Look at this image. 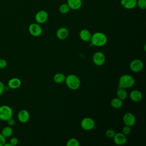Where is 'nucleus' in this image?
<instances>
[{
  "mask_svg": "<svg viewBox=\"0 0 146 146\" xmlns=\"http://www.w3.org/2000/svg\"><path fill=\"white\" fill-rule=\"evenodd\" d=\"M91 44L96 47H102L107 42V37L102 32H96L91 35L90 39Z\"/></svg>",
  "mask_w": 146,
  "mask_h": 146,
  "instance_id": "obj_1",
  "label": "nucleus"
},
{
  "mask_svg": "<svg viewBox=\"0 0 146 146\" xmlns=\"http://www.w3.org/2000/svg\"><path fill=\"white\" fill-rule=\"evenodd\" d=\"M64 81L67 86L71 90H77L80 86V80L79 78L74 74H70L66 76Z\"/></svg>",
  "mask_w": 146,
  "mask_h": 146,
  "instance_id": "obj_2",
  "label": "nucleus"
},
{
  "mask_svg": "<svg viewBox=\"0 0 146 146\" xmlns=\"http://www.w3.org/2000/svg\"><path fill=\"white\" fill-rule=\"evenodd\" d=\"M135 83L134 78L128 74H124L120 76L119 80V87L123 88H129L132 87Z\"/></svg>",
  "mask_w": 146,
  "mask_h": 146,
  "instance_id": "obj_3",
  "label": "nucleus"
},
{
  "mask_svg": "<svg viewBox=\"0 0 146 146\" xmlns=\"http://www.w3.org/2000/svg\"><path fill=\"white\" fill-rule=\"evenodd\" d=\"M13 112L10 107L7 105L0 106V120L7 121L13 117Z\"/></svg>",
  "mask_w": 146,
  "mask_h": 146,
  "instance_id": "obj_4",
  "label": "nucleus"
},
{
  "mask_svg": "<svg viewBox=\"0 0 146 146\" xmlns=\"http://www.w3.org/2000/svg\"><path fill=\"white\" fill-rule=\"evenodd\" d=\"M80 126L82 129L86 131L93 129L95 127V123L93 119L87 117L83 118L80 122Z\"/></svg>",
  "mask_w": 146,
  "mask_h": 146,
  "instance_id": "obj_5",
  "label": "nucleus"
},
{
  "mask_svg": "<svg viewBox=\"0 0 146 146\" xmlns=\"http://www.w3.org/2000/svg\"><path fill=\"white\" fill-rule=\"evenodd\" d=\"M92 60L96 66H101L103 65L106 62V56L102 52L98 51L94 54Z\"/></svg>",
  "mask_w": 146,
  "mask_h": 146,
  "instance_id": "obj_6",
  "label": "nucleus"
},
{
  "mask_svg": "<svg viewBox=\"0 0 146 146\" xmlns=\"http://www.w3.org/2000/svg\"><path fill=\"white\" fill-rule=\"evenodd\" d=\"M29 31L33 36H39L42 33V28L38 23H33L29 25Z\"/></svg>",
  "mask_w": 146,
  "mask_h": 146,
  "instance_id": "obj_7",
  "label": "nucleus"
},
{
  "mask_svg": "<svg viewBox=\"0 0 146 146\" xmlns=\"http://www.w3.org/2000/svg\"><path fill=\"white\" fill-rule=\"evenodd\" d=\"M144 67L143 62L139 59H135L131 61L129 64L130 70L134 72H139L141 71Z\"/></svg>",
  "mask_w": 146,
  "mask_h": 146,
  "instance_id": "obj_8",
  "label": "nucleus"
},
{
  "mask_svg": "<svg viewBox=\"0 0 146 146\" xmlns=\"http://www.w3.org/2000/svg\"><path fill=\"white\" fill-rule=\"evenodd\" d=\"M48 18V14L46 10H41L38 11L35 15V20L36 23L42 24L45 23Z\"/></svg>",
  "mask_w": 146,
  "mask_h": 146,
  "instance_id": "obj_9",
  "label": "nucleus"
},
{
  "mask_svg": "<svg viewBox=\"0 0 146 146\" xmlns=\"http://www.w3.org/2000/svg\"><path fill=\"white\" fill-rule=\"evenodd\" d=\"M123 121L125 125L131 127L136 123V117L132 113L127 112L123 117Z\"/></svg>",
  "mask_w": 146,
  "mask_h": 146,
  "instance_id": "obj_10",
  "label": "nucleus"
},
{
  "mask_svg": "<svg viewBox=\"0 0 146 146\" xmlns=\"http://www.w3.org/2000/svg\"><path fill=\"white\" fill-rule=\"evenodd\" d=\"M114 143L118 145H123L125 144L127 141V137L126 135H124L122 132L120 133H116L113 138Z\"/></svg>",
  "mask_w": 146,
  "mask_h": 146,
  "instance_id": "obj_11",
  "label": "nucleus"
},
{
  "mask_svg": "<svg viewBox=\"0 0 146 146\" xmlns=\"http://www.w3.org/2000/svg\"><path fill=\"white\" fill-rule=\"evenodd\" d=\"M18 119L22 123H25L27 122L30 119V114L26 110H21L19 111L18 113Z\"/></svg>",
  "mask_w": 146,
  "mask_h": 146,
  "instance_id": "obj_12",
  "label": "nucleus"
},
{
  "mask_svg": "<svg viewBox=\"0 0 146 146\" xmlns=\"http://www.w3.org/2000/svg\"><path fill=\"white\" fill-rule=\"evenodd\" d=\"M136 1L137 0H120V4L123 8L131 10L136 7Z\"/></svg>",
  "mask_w": 146,
  "mask_h": 146,
  "instance_id": "obj_13",
  "label": "nucleus"
},
{
  "mask_svg": "<svg viewBox=\"0 0 146 146\" xmlns=\"http://www.w3.org/2000/svg\"><path fill=\"white\" fill-rule=\"evenodd\" d=\"M67 4L68 5L70 9L77 10L82 6V0H67Z\"/></svg>",
  "mask_w": 146,
  "mask_h": 146,
  "instance_id": "obj_14",
  "label": "nucleus"
},
{
  "mask_svg": "<svg viewBox=\"0 0 146 146\" xmlns=\"http://www.w3.org/2000/svg\"><path fill=\"white\" fill-rule=\"evenodd\" d=\"M69 35V31L68 30L66 27H60L58 29L56 33V37L61 40H63L66 39Z\"/></svg>",
  "mask_w": 146,
  "mask_h": 146,
  "instance_id": "obj_15",
  "label": "nucleus"
},
{
  "mask_svg": "<svg viewBox=\"0 0 146 146\" xmlns=\"http://www.w3.org/2000/svg\"><path fill=\"white\" fill-rule=\"evenodd\" d=\"M129 98L132 101L135 102H139L142 100L143 94L140 91L133 90L130 92Z\"/></svg>",
  "mask_w": 146,
  "mask_h": 146,
  "instance_id": "obj_16",
  "label": "nucleus"
},
{
  "mask_svg": "<svg viewBox=\"0 0 146 146\" xmlns=\"http://www.w3.org/2000/svg\"><path fill=\"white\" fill-rule=\"evenodd\" d=\"M21 85V81L17 78H13L8 82V87L11 89L18 88Z\"/></svg>",
  "mask_w": 146,
  "mask_h": 146,
  "instance_id": "obj_17",
  "label": "nucleus"
},
{
  "mask_svg": "<svg viewBox=\"0 0 146 146\" xmlns=\"http://www.w3.org/2000/svg\"><path fill=\"white\" fill-rule=\"evenodd\" d=\"M79 37L84 42H90L91 38V34L87 29H82L79 33Z\"/></svg>",
  "mask_w": 146,
  "mask_h": 146,
  "instance_id": "obj_18",
  "label": "nucleus"
},
{
  "mask_svg": "<svg viewBox=\"0 0 146 146\" xmlns=\"http://www.w3.org/2000/svg\"><path fill=\"white\" fill-rule=\"evenodd\" d=\"M13 132V130L10 126H6L2 128L1 133L6 139L11 136Z\"/></svg>",
  "mask_w": 146,
  "mask_h": 146,
  "instance_id": "obj_19",
  "label": "nucleus"
},
{
  "mask_svg": "<svg viewBox=\"0 0 146 146\" xmlns=\"http://www.w3.org/2000/svg\"><path fill=\"white\" fill-rule=\"evenodd\" d=\"M116 95L118 98L123 100L127 98L128 94L125 88L119 87L116 91Z\"/></svg>",
  "mask_w": 146,
  "mask_h": 146,
  "instance_id": "obj_20",
  "label": "nucleus"
},
{
  "mask_svg": "<svg viewBox=\"0 0 146 146\" xmlns=\"http://www.w3.org/2000/svg\"><path fill=\"white\" fill-rule=\"evenodd\" d=\"M111 105L113 108L119 109L123 106V100L117 97L113 98L111 101Z\"/></svg>",
  "mask_w": 146,
  "mask_h": 146,
  "instance_id": "obj_21",
  "label": "nucleus"
},
{
  "mask_svg": "<svg viewBox=\"0 0 146 146\" xmlns=\"http://www.w3.org/2000/svg\"><path fill=\"white\" fill-rule=\"evenodd\" d=\"M65 79H66L65 75L61 72H58L55 74L53 77L54 81L56 83H63L65 80Z\"/></svg>",
  "mask_w": 146,
  "mask_h": 146,
  "instance_id": "obj_22",
  "label": "nucleus"
},
{
  "mask_svg": "<svg viewBox=\"0 0 146 146\" xmlns=\"http://www.w3.org/2000/svg\"><path fill=\"white\" fill-rule=\"evenodd\" d=\"M70 10V8L69 7L68 5L66 3H62L60 5L59 7V11L61 14H65L68 13Z\"/></svg>",
  "mask_w": 146,
  "mask_h": 146,
  "instance_id": "obj_23",
  "label": "nucleus"
},
{
  "mask_svg": "<svg viewBox=\"0 0 146 146\" xmlns=\"http://www.w3.org/2000/svg\"><path fill=\"white\" fill-rule=\"evenodd\" d=\"M79 141L75 138L70 139L66 143L67 146H79Z\"/></svg>",
  "mask_w": 146,
  "mask_h": 146,
  "instance_id": "obj_24",
  "label": "nucleus"
},
{
  "mask_svg": "<svg viewBox=\"0 0 146 146\" xmlns=\"http://www.w3.org/2000/svg\"><path fill=\"white\" fill-rule=\"evenodd\" d=\"M136 6L141 10L146 9V0H137Z\"/></svg>",
  "mask_w": 146,
  "mask_h": 146,
  "instance_id": "obj_25",
  "label": "nucleus"
},
{
  "mask_svg": "<svg viewBox=\"0 0 146 146\" xmlns=\"http://www.w3.org/2000/svg\"><path fill=\"white\" fill-rule=\"evenodd\" d=\"M115 134H116V132L113 129H108L105 132V135L106 137L109 139H113Z\"/></svg>",
  "mask_w": 146,
  "mask_h": 146,
  "instance_id": "obj_26",
  "label": "nucleus"
},
{
  "mask_svg": "<svg viewBox=\"0 0 146 146\" xmlns=\"http://www.w3.org/2000/svg\"><path fill=\"white\" fill-rule=\"evenodd\" d=\"M131 131V127H129L128 125H125L123 128L122 129V133L125 135H128Z\"/></svg>",
  "mask_w": 146,
  "mask_h": 146,
  "instance_id": "obj_27",
  "label": "nucleus"
},
{
  "mask_svg": "<svg viewBox=\"0 0 146 146\" xmlns=\"http://www.w3.org/2000/svg\"><path fill=\"white\" fill-rule=\"evenodd\" d=\"M10 143L11 144L12 146L17 145L18 144V139L15 137H11L10 140Z\"/></svg>",
  "mask_w": 146,
  "mask_h": 146,
  "instance_id": "obj_28",
  "label": "nucleus"
},
{
  "mask_svg": "<svg viewBox=\"0 0 146 146\" xmlns=\"http://www.w3.org/2000/svg\"><path fill=\"white\" fill-rule=\"evenodd\" d=\"M7 66V62L4 59H0V69H3Z\"/></svg>",
  "mask_w": 146,
  "mask_h": 146,
  "instance_id": "obj_29",
  "label": "nucleus"
},
{
  "mask_svg": "<svg viewBox=\"0 0 146 146\" xmlns=\"http://www.w3.org/2000/svg\"><path fill=\"white\" fill-rule=\"evenodd\" d=\"M5 143L6 138L1 133H0V146H3Z\"/></svg>",
  "mask_w": 146,
  "mask_h": 146,
  "instance_id": "obj_30",
  "label": "nucleus"
},
{
  "mask_svg": "<svg viewBox=\"0 0 146 146\" xmlns=\"http://www.w3.org/2000/svg\"><path fill=\"white\" fill-rule=\"evenodd\" d=\"M7 122V124H9V126H13V125H14V124H15V120L14 119H13L12 117L11 118H10V119H9L8 120H7L6 121Z\"/></svg>",
  "mask_w": 146,
  "mask_h": 146,
  "instance_id": "obj_31",
  "label": "nucleus"
},
{
  "mask_svg": "<svg viewBox=\"0 0 146 146\" xmlns=\"http://www.w3.org/2000/svg\"><path fill=\"white\" fill-rule=\"evenodd\" d=\"M5 91V86L3 84V83L0 81V96Z\"/></svg>",
  "mask_w": 146,
  "mask_h": 146,
  "instance_id": "obj_32",
  "label": "nucleus"
},
{
  "mask_svg": "<svg viewBox=\"0 0 146 146\" xmlns=\"http://www.w3.org/2000/svg\"><path fill=\"white\" fill-rule=\"evenodd\" d=\"M3 146H12L11 144L9 143H5V144L3 145Z\"/></svg>",
  "mask_w": 146,
  "mask_h": 146,
  "instance_id": "obj_33",
  "label": "nucleus"
}]
</instances>
